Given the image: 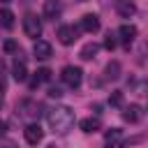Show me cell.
<instances>
[{"label": "cell", "instance_id": "23", "mask_svg": "<svg viewBox=\"0 0 148 148\" xmlns=\"http://www.w3.org/2000/svg\"><path fill=\"white\" fill-rule=\"evenodd\" d=\"M0 148H16V143H12V141H5V143H0Z\"/></svg>", "mask_w": 148, "mask_h": 148}, {"label": "cell", "instance_id": "15", "mask_svg": "<svg viewBox=\"0 0 148 148\" xmlns=\"http://www.w3.org/2000/svg\"><path fill=\"white\" fill-rule=\"evenodd\" d=\"M104 74H106V79H111V81H116V79H120V62H118V60H111V62L106 65V69H104Z\"/></svg>", "mask_w": 148, "mask_h": 148}, {"label": "cell", "instance_id": "17", "mask_svg": "<svg viewBox=\"0 0 148 148\" xmlns=\"http://www.w3.org/2000/svg\"><path fill=\"white\" fill-rule=\"evenodd\" d=\"M0 25L2 28H14V14L9 12V9H0Z\"/></svg>", "mask_w": 148, "mask_h": 148}, {"label": "cell", "instance_id": "28", "mask_svg": "<svg viewBox=\"0 0 148 148\" xmlns=\"http://www.w3.org/2000/svg\"><path fill=\"white\" fill-rule=\"evenodd\" d=\"M0 104H2V102H0Z\"/></svg>", "mask_w": 148, "mask_h": 148}, {"label": "cell", "instance_id": "18", "mask_svg": "<svg viewBox=\"0 0 148 148\" xmlns=\"http://www.w3.org/2000/svg\"><path fill=\"white\" fill-rule=\"evenodd\" d=\"M35 81H37V83H49V81H51V69H49V67H42V69H37V74H35Z\"/></svg>", "mask_w": 148, "mask_h": 148}, {"label": "cell", "instance_id": "21", "mask_svg": "<svg viewBox=\"0 0 148 148\" xmlns=\"http://www.w3.org/2000/svg\"><path fill=\"white\" fill-rule=\"evenodd\" d=\"M2 49H5L7 53H18V44H16L14 39H7V42L2 44Z\"/></svg>", "mask_w": 148, "mask_h": 148}, {"label": "cell", "instance_id": "14", "mask_svg": "<svg viewBox=\"0 0 148 148\" xmlns=\"http://www.w3.org/2000/svg\"><path fill=\"white\" fill-rule=\"evenodd\" d=\"M79 127L86 132V134H92V132H97V130H102V120L95 116V118H83L81 123H79Z\"/></svg>", "mask_w": 148, "mask_h": 148}, {"label": "cell", "instance_id": "4", "mask_svg": "<svg viewBox=\"0 0 148 148\" xmlns=\"http://www.w3.org/2000/svg\"><path fill=\"white\" fill-rule=\"evenodd\" d=\"M23 136H25V141H28L30 146H37V143L44 139V130H42L37 123H30V125H25V130H23Z\"/></svg>", "mask_w": 148, "mask_h": 148}, {"label": "cell", "instance_id": "26", "mask_svg": "<svg viewBox=\"0 0 148 148\" xmlns=\"http://www.w3.org/2000/svg\"><path fill=\"white\" fill-rule=\"evenodd\" d=\"M0 2H12V0H0Z\"/></svg>", "mask_w": 148, "mask_h": 148}, {"label": "cell", "instance_id": "27", "mask_svg": "<svg viewBox=\"0 0 148 148\" xmlns=\"http://www.w3.org/2000/svg\"><path fill=\"white\" fill-rule=\"evenodd\" d=\"M146 111H148V106H146Z\"/></svg>", "mask_w": 148, "mask_h": 148}, {"label": "cell", "instance_id": "19", "mask_svg": "<svg viewBox=\"0 0 148 148\" xmlns=\"http://www.w3.org/2000/svg\"><path fill=\"white\" fill-rule=\"evenodd\" d=\"M109 104L111 106H123V92L120 90H113L111 97H109Z\"/></svg>", "mask_w": 148, "mask_h": 148}, {"label": "cell", "instance_id": "2", "mask_svg": "<svg viewBox=\"0 0 148 148\" xmlns=\"http://www.w3.org/2000/svg\"><path fill=\"white\" fill-rule=\"evenodd\" d=\"M60 79H62V83H65V86H69V88H79V86H81V81H83V72H81V67L67 65V67H62Z\"/></svg>", "mask_w": 148, "mask_h": 148}, {"label": "cell", "instance_id": "10", "mask_svg": "<svg viewBox=\"0 0 148 148\" xmlns=\"http://www.w3.org/2000/svg\"><path fill=\"white\" fill-rule=\"evenodd\" d=\"M60 14H62V2H60V0H46V2H44V16H46V18L56 21Z\"/></svg>", "mask_w": 148, "mask_h": 148}, {"label": "cell", "instance_id": "24", "mask_svg": "<svg viewBox=\"0 0 148 148\" xmlns=\"http://www.w3.org/2000/svg\"><path fill=\"white\" fill-rule=\"evenodd\" d=\"M5 74V62H2V58H0V76Z\"/></svg>", "mask_w": 148, "mask_h": 148}, {"label": "cell", "instance_id": "5", "mask_svg": "<svg viewBox=\"0 0 148 148\" xmlns=\"http://www.w3.org/2000/svg\"><path fill=\"white\" fill-rule=\"evenodd\" d=\"M76 37H79V28H74V25H60V28H58V39H60V44L69 46V44L76 42Z\"/></svg>", "mask_w": 148, "mask_h": 148}, {"label": "cell", "instance_id": "13", "mask_svg": "<svg viewBox=\"0 0 148 148\" xmlns=\"http://www.w3.org/2000/svg\"><path fill=\"white\" fill-rule=\"evenodd\" d=\"M81 30H86V32H97V30H99V18H97L95 14H86V16L81 18Z\"/></svg>", "mask_w": 148, "mask_h": 148}, {"label": "cell", "instance_id": "9", "mask_svg": "<svg viewBox=\"0 0 148 148\" xmlns=\"http://www.w3.org/2000/svg\"><path fill=\"white\" fill-rule=\"evenodd\" d=\"M32 53H35V58H37V60H46V58H51L53 49H51V44H49V42L37 39V42H35V46H32Z\"/></svg>", "mask_w": 148, "mask_h": 148}, {"label": "cell", "instance_id": "7", "mask_svg": "<svg viewBox=\"0 0 148 148\" xmlns=\"http://www.w3.org/2000/svg\"><path fill=\"white\" fill-rule=\"evenodd\" d=\"M118 39L123 42V44H132L134 39H136V25H132V23H123L120 28H118Z\"/></svg>", "mask_w": 148, "mask_h": 148}, {"label": "cell", "instance_id": "11", "mask_svg": "<svg viewBox=\"0 0 148 148\" xmlns=\"http://www.w3.org/2000/svg\"><path fill=\"white\" fill-rule=\"evenodd\" d=\"M116 12H118L123 18H130V16H134L136 5H134L132 0H116Z\"/></svg>", "mask_w": 148, "mask_h": 148}, {"label": "cell", "instance_id": "25", "mask_svg": "<svg viewBox=\"0 0 148 148\" xmlns=\"http://www.w3.org/2000/svg\"><path fill=\"white\" fill-rule=\"evenodd\" d=\"M5 130H7V125H5V123H0V134H5Z\"/></svg>", "mask_w": 148, "mask_h": 148}, {"label": "cell", "instance_id": "16", "mask_svg": "<svg viewBox=\"0 0 148 148\" xmlns=\"http://www.w3.org/2000/svg\"><path fill=\"white\" fill-rule=\"evenodd\" d=\"M97 51H99V44L90 42V44H86V46L81 49V58H83V60H92V58L97 56Z\"/></svg>", "mask_w": 148, "mask_h": 148}, {"label": "cell", "instance_id": "12", "mask_svg": "<svg viewBox=\"0 0 148 148\" xmlns=\"http://www.w3.org/2000/svg\"><path fill=\"white\" fill-rule=\"evenodd\" d=\"M141 106L139 104H130V106H125V111H123V118H125V123H139L141 120Z\"/></svg>", "mask_w": 148, "mask_h": 148}, {"label": "cell", "instance_id": "1", "mask_svg": "<svg viewBox=\"0 0 148 148\" xmlns=\"http://www.w3.org/2000/svg\"><path fill=\"white\" fill-rule=\"evenodd\" d=\"M46 123L51 127V132L56 134H67L74 127V111L69 106H56L46 113Z\"/></svg>", "mask_w": 148, "mask_h": 148}, {"label": "cell", "instance_id": "22", "mask_svg": "<svg viewBox=\"0 0 148 148\" xmlns=\"http://www.w3.org/2000/svg\"><path fill=\"white\" fill-rule=\"evenodd\" d=\"M49 95H51V97H60V95H62V90H60V88H51V90H49Z\"/></svg>", "mask_w": 148, "mask_h": 148}, {"label": "cell", "instance_id": "6", "mask_svg": "<svg viewBox=\"0 0 148 148\" xmlns=\"http://www.w3.org/2000/svg\"><path fill=\"white\" fill-rule=\"evenodd\" d=\"M104 146H106V148H123V146H125L123 132H120L118 127H111V130L104 134Z\"/></svg>", "mask_w": 148, "mask_h": 148}, {"label": "cell", "instance_id": "3", "mask_svg": "<svg viewBox=\"0 0 148 148\" xmlns=\"http://www.w3.org/2000/svg\"><path fill=\"white\" fill-rule=\"evenodd\" d=\"M23 32L37 42V37L42 35V21L35 14H25V18H23Z\"/></svg>", "mask_w": 148, "mask_h": 148}, {"label": "cell", "instance_id": "8", "mask_svg": "<svg viewBox=\"0 0 148 148\" xmlns=\"http://www.w3.org/2000/svg\"><path fill=\"white\" fill-rule=\"evenodd\" d=\"M12 74H14L16 81H25V79H28V67H25V60L21 58V53H16V58H14Z\"/></svg>", "mask_w": 148, "mask_h": 148}, {"label": "cell", "instance_id": "20", "mask_svg": "<svg viewBox=\"0 0 148 148\" xmlns=\"http://www.w3.org/2000/svg\"><path fill=\"white\" fill-rule=\"evenodd\" d=\"M116 44H118V39H116V35H106V39H104V49H109V51H113L116 49Z\"/></svg>", "mask_w": 148, "mask_h": 148}]
</instances>
